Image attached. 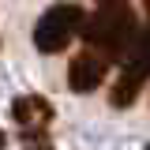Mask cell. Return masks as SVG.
Here are the masks:
<instances>
[{
	"mask_svg": "<svg viewBox=\"0 0 150 150\" xmlns=\"http://www.w3.org/2000/svg\"><path fill=\"white\" fill-rule=\"evenodd\" d=\"M98 4H124V0H98Z\"/></svg>",
	"mask_w": 150,
	"mask_h": 150,
	"instance_id": "8992f818",
	"label": "cell"
},
{
	"mask_svg": "<svg viewBox=\"0 0 150 150\" xmlns=\"http://www.w3.org/2000/svg\"><path fill=\"white\" fill-rule=\"evenodd\" d=\"M53 105L41 94H23L11 105V120L23 128V143L30 150H49V124H53Z\"/></svg>",
	"mask_w": 150,
	"mask_h": 150,
	"instance_id": "277c9868",
	"label": "cell"
},
{
	"mask_svg": "<svg viewBox=\"0 0 150 150\" xmlns=\"http://www.w3.org/2000/svg\"><path fill=\"white\" fill-rule=\"evenodd\" d=\"M146 150H150V146H146Z\"/></svg>",
	"mask_w": 150,
	"mask_h": 150,
	"instance_id": "ba28073f",
	"label": "cell"
},
{
	"mask_svg": "<svg viewBox=\"0 0 150 150\" xmlns=\"http://www.w3.org/2000/svg\"><path fill=\"white\" fill-rule=\"evenodd\" d=\"M146 75H150V30H139L135 41L128 45V53H124L120 75H116L112 94H109V105L112 109H128L139 98V90L146 86Z\"/></svg>",
	"mask_w": 150,
	"mask_h": 150,
	"instance_id": "7a4b0ae2",
	"label": "cell"
},
{
	"mask_svg": "<svg viewBox=\"0 0 150 150\" xmlns=\"http://www.w3.org/2000/svg\"><path fill=\"white\" fill-rule=\"evenodd\" d=\"M139 26H135V15H131L124 4H101L86 23H83V38L94 53H101L105 60L109 56L128 53V45L135 41Z\"/></svg>",
	"mask_w": 150,
	"mask_h": 150,
	"instance_id": "6da1fadb",
	"label": "cell"
},
{
	"mask_svg": "<svg viewBox=\"0 0 150 150\" xmlns=\"http://www.w3.org/2000/svg\"><path fill=\"white\" fill-rule=\"evenodd\" d=\"M105 71H109V60L101 53H79L68 64V86L79 94H90L105 83Z\"/></svg>",
	"mask_w": 150,
	"mask_h": 150,
	"instance_id": "5b68a950",
	"label": "cell"
},
{
	"mask_svg": "<svg viewBox=\"0 0 150 150\" xmlns=\"http://www.w3.org/2000/svg\"><path fill=\"white\" fill-rule=\"evenodd\" d=\"M83 23H86V11L79 4H56L45 15L38 19L34 26V45L41 53H60L71 45L75 34H83Z\"/></svg>",
	"mask_w": 150,
	"mask_h": 150,
	"instance_id": "3957f363",
	"label": "cell"
},
{
	"mask_svg": "<svg viewBox=\"0 0 150 150\" xmlns=\"http://www.w3.org/2000/svg\"><path fill=\"white\" fill-rule=\"evenodd\" d=\"M143 4H146V15H150V0H143Z\"/></svg>",
	"mask_w": 150,
	"mask_h": 150,
	"instance_id": "52a82bcc",
	"label": "cell"
}]
</instances>
